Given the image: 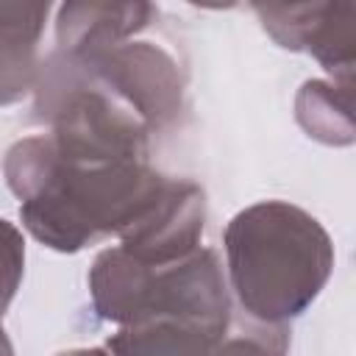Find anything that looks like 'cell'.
I'll return each mask as SVG.
<instances>
[{"instance_id": "6da1fadb", "label": "cell", "mask_w": 356, "mask_h": 356, "mask_svg": "<svg viewBox=\"0 0 356 356\" xmlns=\"http://www.w3.org/2000/svg\"><path fill=\"white\" fill-rule=\"evenodd\" d=\"M3 170L8 189L19 197L22 225L61 253H75L106 234L120 236L164 184V175L147 161H64L50 134L25 136L11 145Z\"/></svg>"}, {"instance_id": "7a4b0ae2", "label": "cell", "mask_w": 356, "mask_h": 356, "mask_svg": "<svg viewBox=\"0 0 356 356\" xmlns=\"http://www.w3.org/2000/svg\"><path fill=\"white\" fill-rule=\"evenodd\" d=\"M228 281L242 312L284 325L303 314L334 267L328 231L300 206L261 200L225 228Z\"/></svg>"}, {"instance_id": "3957f363", "label": "cell", "mask_w": 356, "mask_h": 356, "mask_svg": "<svg viewBox=\"0 0 356 356\" xmlns=\"http://www.w3.org/2000/svg\"><path fill=\"white\" fill-rule=\"evenodd\" d=\"M97 314L120 325L170 320L220 339L231 323V295L211 248L167 264H145L122 248L103 250L89 270Z\"/></svg>"}, {"instance_id": "277c9868", "label": "cell", "mask_w": 356, "mask_h": 356, "mask_svg": "<svg viewBox=\"0 0 356 356\" xmlns=\"http://www.w3.org/2000/svg\"><path fill=\"white\" fill-rule=\"evenodd\" d=\"M75 61L103 89L122 100L150 131L167 125L181 108L184 72L175 56L156 42L128 39Z\"/></svg>"}, {"instance_id": "5b68a950", "label": "cell", "mask_w": 356, "mask_h": 356, "mask_svg": "<svg viewBox=\"0 0 356 356\" xmlns=\"http://www.w3.org/2000/svg\"><path fill=\"white\" fill-rule=\"evenodd\" d=\"M206 225V195L184 178H164L153 203L120 234L122 250L145 264H167L200 248Z\"/></svg>"}, {"instance_id": "8992f818", "label": "cell", "mask_w": 356, "mask_h": 356, "mask_svg": "<svg viewBox=\"0 0 356 356\" xmlns=\"http://www.w3.org/2000/svg\"><path fill=\"white\" fill-rule=\"evenodd\" d=\"M264 28L292 50H309L328 72L350 86L356 61V3L253 6Z\"/></svg>"}, {"instance_id": "52a82bcc", "label": "cell", "mask_w": 356, "mask_h": 356, "mask_svg": "<svg viewBox=\"0 0 356 356\" xmlns=\"http://www.w3.org/2000/svg\"><path fill=\"white\" fill-rule=\"evenodd\" d=\"M150 3H64L58 8V44L64 56L86 58L128 42L156 17Z\"/></svg>"}, {"instance_id": "ba28073f", "label": "cell", "mask_w": 356, "mask_h": 356, "mask_svg": "<svg viewBox=\"0 0 356 356\" xmlns=\"http://www.w3.org/2000/svg\"><path fill=\"white\" fill-rule=\"evenodd\" d=\"M47 11V3H0V106L22 100L36 83V44Z\"/></svg>"}, {"instance_id": "9c48e42d", "label": "cell", "mask_w": 356, "mask_h": 356, "mask_svg": "<svg viewBox=\"0 0 356 356\" xmlns=\"http://www.w3.org/2000/svg\"><path fill=\"white\" fill-rule=\"evenodd\" d=\"M214 339L200 334L197 328L156 320L122 325L108 339L111 356H209Z\"/></svg>"}, {"instance_id": "30bf717a", "label": "cell", "mask_w": 356, "mask_h": 356, "mask_svg": "<svg viewBox=\"0 0 356 356\" xmlns=\"http://www.w3.org/2000/svg\"><path fill=\"white\" fill-rule=\"evenodd\" d=\"M298 120L309 131V136L323 142H350L353 122H350V92H337L323 81L303 83L298 95Z\"/></svg>"}, {"instance_id": "8fae6325", "label": "cell", "mask_w": 356, "mask_h": 356, "mask_svg": "<svg viewBox=\"0 0 356 356\" xmlns=\"http://www.w3.org/2000/svg\"><path fill=\"white\" fill-rule=\"evenodd\" d=\"M289 334L284 325L261 323L253 317H231L220 339H214L209 356H286Z\"/></svg>"}, {"instance_id": "7c38bea8", "label": "cell", "mask_w": 356, "mask_h": 356, "mask_svg": "<svg viewBox=\"0 0 356 356\" xmlns=\"http://www.w3.org/2000/svg\"><path fill=\"white\" fill-rule=\"evenodd\" d=\"M25 267V239L17 225L0 217V320L17 295Z\"/></svg>"}, {"instance_id": "4fadbf2b", "label": "cell", "mask_w": 356, "mask_h": 356, "mask_svg": "<svg viewBox=\"0 0 356 356\" xmlns=\"http://www.w3.org/2000/svg\"><path fill=\"white\" fill-rule=\"evenodd\" d=\"M58 356H111V353L103 348H78V350H64Z\"/></svg>"}, {"instance_id": "5bb4252c", "label": "cell", "mask_w": 356, "mask_h": 356, "mask_svg": "<svg viewBox=\"0 0 356 356\" xmlns=\"http://www.w3.org/2000/svg\"><path fill=\"white\" fill-rule=\"evenodd\" d=\"M0 356H14V348H11V339H8V334L3 331V325H0Z\"/></svg>"}]
</instances>
